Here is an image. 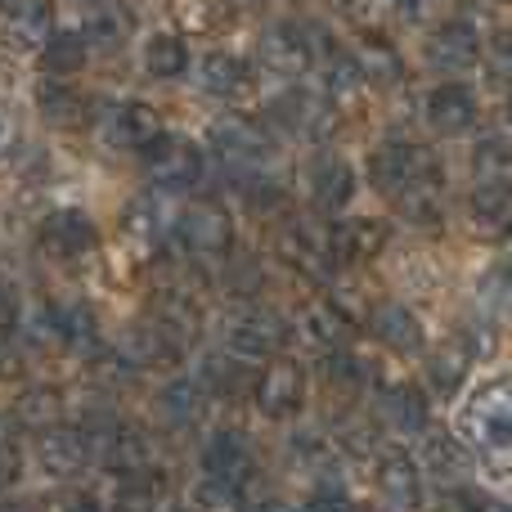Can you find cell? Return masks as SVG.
<instances>
[{"mask_svg":"<svg viewBox=\"0 0 512 512\" xmlns=\"http://www.w3.org/2000/svg\"><path fill=\"white\" fill-rule=\"evenodd\" d=\"M369 180L382 198L400 207V212L432 221L441 212V162L423 144L391 140L369 153Z\"/></svg>","mask_w":512,"mask_h":512,"instance_id":"6da1fadb","label":"cell"},{"mask_svg":"<svg viewBox=\"0 0 512 512\" xmlns=\"http://www.w3.org/2000/svg\"><path fill=\"white\" fill-rule=\"evenodd\" d=\"M463 436L495 477H512V373L481 382L463 400Z\"/></svg>","mask_w":512,"mask_h":512,"instance_id":"7a4b0ae2","label":"cell"},{"mask_svg":"<svg viewBox=\"0 0 512 512\" xmlns=\"http://www.w3.org/2000/svg\"><path fill=\"white\" fill-rule=\"evenodd\" d=\"M207 144H212V153L221 158V167L234 171V180L270 176L274 162H279L274 140L261 131V126L243 122V117H221V122L207 131Z\"/></svg>","mask_w":512,"mask_h":512,"instance_id":"3957f363","label":"cell"},{"mask_svg":"<svg viewBox=\"0 0 512 512\" xmlns=\"http://www.w3.org/2000/svg\"><path fill=\"white\" fill-rule=\"evenodd\" d=\"M122 364L131 369H176L180 355H185V328L176 324L171 315H158V319H144V324L126 328L122 337Z\"/></svg>","mask_w":512,"mask_h":512,"instance_id":"277c9868","label":"cell"},{"mask_svg":"<svg viewBox=\"0 0 512 512\" xmlns=\"http://www.w3.org/2000/svg\"><path fill=\"white\" fill-rule=\"evenodd\" d=\"M144 167H149V176L158 189L185 194V189H194L198 176H203V153H198L189 140H180V135L162 131L158 140L144 149Z\"/></svg>","mask_w":512,"mask_h":512,"instance_id":"5b68a950","label":"cell"},{"mask_svg":"<svg viewBox=\"0 0 512 512\" xmlns=\"http://www.w3.org/2000/svg\"><path fill=\"white\" fill-rule=\"evenodd\" d=\"M171 239H180V248L194 256H221L234 243V221L216 203H189L171 225Z\"/></svg>","mask_w":512,"mask_h":512,"instance_id":"8992f818","label":"cell"},{"mask_svg":"<svg viewBox=\"0 0 512 512\" xmlns=\"http://www.w3.org/2000/svg\"><path fill=\"white\" fill-rule=\"evenodd\" d=\"M252 400H256V409H261L265 418H292L301 409V400H306L301 364L274 355V360L252 378Z\"/></svg>","mask_w":512,"mask_h":512,"instance_id":"52a82bcc","label":"cell"},{"mask_svg":"<svg viewBox=\"0 0 512 512\" xmlns=\"http://www.w3.org/2000/svg\"><path fill=\"white\" fill-rule=\"evenodd\" d=\"M319 59V36L301 23H274L261 36V63L279 77H301Z\"/></svg>","mask_w":512,"mask_h":512,"instance_id":"ba28073f","label":"cell"},{"mask_svg":"<svg viewBox=\"0 0 512 512\" xmlns=\"http://www.w3.org/2000/svg\"><path fill=\"white\" fill-rule=\"evenodd\" d=\"M270 117L283 126V131L301 135V140H324L337 126V108L333 99L315 95V90H288L270 104Z\"/></svg>","mask_w":512,"mask_h":512,"instance_id":"9c48e42d","label":"cell"},{"mask_svg":"<svg viewBox=\"0 0 512 512\" xmlns=\"http://www.w3.org/2000/svg\"><path fill=\"white\" fill-rule=\"evenodd\" d=\"M288 342V324H283L279 310H265V306H248L225 324V346L234 355H274L279 346Z\"/></svg>","mask_w":512,"mask_h":512,"instance_id":"30bf717a","label":"cell"},{"mask_svg":"<svg viewBox=\"0 0 512 512\" xmlns=\"http://www.w3.org/2000/svg\"><path fill=\"white\" fill-rule=\"evenodd\" d=\"M203 472L216 481H230V486H252L256 477V450L252 441L243 432H234V427H225V432L207 436L203 445Z\"/></svg>","mask_w":512,"mask_h":512,"instance_id":"8fae6325","label":"cell"},{"mask_svg":"<svg viewBox=\"0 0 512 512\" xmlns=\"http://www.w3.org/2000/svg\"><path fill=\"white\" fill-rule=\"evenodd\" d=\"M481 59V32L468 18H450L427 36V63L441 72H468Z\"/></svg>","mask_w":512,"mask_h":512,"instance_id":"7c38bea8","label":"cell"},{"mask_svg":"<svg viewBox=\"0 0 512 512\" xmlns=\"http://www.w3.org/2000/svg\"><path fill=\"white\" fill-rule=\"evenodd\" d=\"M387 239H391L387 221L351 216V221H342V225L328 230V252H333V261H342V265H364V261H373V256L387 248Z\"/></svg>","mask_w":512,"mask_h":512,"instance_id":"4fadbf2b","label":"cell"},{"mask_svg":"<svg viewBox=\"0 0 512 512\" xmlns=\"http://www.w3.org/2000/svg\"><path fill=\"white\" fill-rule=\"evenodd\" d=\"M41 248L54 252V256H86L99 248V230L81 207H59L41 221Z\"/></svg>","mask_w":512,"mask_h":512,"instance_id":"5bb4252c","label":"cell"},{"mask_svg":"<svg viewBox=\"0 0 512 512\" xmlns=\"http://www.w3.org/2000/svg\"><path fill=\"white\" fill-rule=\"evenodd\" d=\"M167 131L162 126V117L153 113L149 104H113L108 108V117H104V140L113 144V149H131V153H144L158 135Z\"/></svg>","mask_w":512,"mask_h":512,"instance_id":"9a60e30c","label":"cell"},{"mask_svg":"<svg viewBox=\"0 0 512 512\" xmlns=\"http://www.w3.org/2000/svg\"><path fill=\"white\" fill-rule=\"evenodd\" d=\"M373 481L396 508H418L423 504V463L405 450H382L373 463Z\"/></svg>","mask_w":512,"mask_h":512,"instance_id":"2e32d148","label":"cell"},{"mask_svg":"<svg viewBox=\"0 0 512 512\" xmlns=\"http://www.w3.org/2000/svg\"><path fill=\"white\" fill-rule=\"evenodd\" d=\"M54 32V9L50 0H9L5 18H0V36L9 50H41Z\"/></svg>","mask_w":512,"mask_h":512,"instance_id":"e0dca14e","label":"cell"},{"mask_svg":"<svg viewBox=\"0 0 512 512\" xmlns=\"http://www.w3.org/2000/svg\"><path fill=\"white\" fill-rule=\"evenodd\" d=\"M306 185H310V203L319 212H342L355 194V171L342 153H319L306 171Z\"/></svg>","mask_w":512,"mask_h":512,"instance_id":"ac0fdd59","label":"cell"},{"mask_svg":"<svg viewBox=\"0 0 512 512\" xmlns=\"http://www.w3.org/2000/svg\"><path fill=\"white\" fill-rule=\"evenodd\" d=\"M36 454H41V468L50 477H77L90 463L86 432H72V427H59V423L36 432Z\"/></svg>","mask_w":512,"mask_h":512,"instance_id":"d6986e66","label":"cell"},{"mask_svg":"<svg viewBox=\"0 0 512 512\" xmlns=\"http://www.w3.org/2000/svg\"><path fill=\"white\" fill-rule=\"evenodd\" d=\"M427 122L441 135L472 131V126H477V95H472L468 86H459V81H445V86H436L432 95H427Z\"/></svg>","mask_w":512,"mask_h":512,"instance_id":"ffe728a7","label":"cell"},{"mask_svg":"<svg viewBox=\"0 0 512 512\" xmlns=\"http://www.w3.org/2000/svg\"><path fill=\"white\" fill-rule=\"evenodd\" d=\"M171 203V194L167 189H158V194H144V198H135L131 207H126V216H122V230H126V239H135V243H144V248H153V243H162L171 234V225H176V207H167Z\"/></svg>","mask_w":512,"mask_h":512,"instance_id":"44dd1931","label":"cell"},{"mask_svg":"<svg viewBox=\"0 0 512 512\" xmlns=\"http://www.w3.org/2000/svg\"><path fill=\"white\" fill-rule=\"evenodd\" d=\"M378 414H382V423H387L391 432H400V436L427 432V418H432L427 414L423 387H414V382H391V387H382Z\"/></svg>","mask_w":512,"mask_h":512,"instance_id":"7402d4cb","label":"cell"},{"mask_svg":"<svg viewBox=\"0 0 512 512\" xmlns=\"http://www.w3.org/2000/svg\"><path fill=\"white\" fill-rule=\"evenodd\" d=\"M36 113H41V122L54 126V131H81V126L90 122L86 95L63 86V81H41V86H36Z\"/></svg>","mask_w":512,"mask_h":512,"instance_id":"603a6c76","label":"cell"},{"mask_svg":"<svg viewBox=\"0 0 512 512\" xmlns=\"http://www.w3.org/2000/svg\"><path fill=\"white\" fill-rule=\"evenodd\" d=\"M45 333L59 337V346H68V351H77V355L99 351L95 310L81 306V301H72V306H50V315H45Z\"/></svg>","mask_w":512,"mask_h":512,"instance_id":"cb8c5ba5","label":"cell"},{"mask_svg":"<svg viewBox=\"0 0 512 512\" xmlns=\"http://www.w3.org/2000/svg\"><path fill=\"white\" fill-rule=\"evenodd\" d=\"M373 337L400 355H418L427 346V333H423V324H418V315L409 306H396V301L373 310Z\"/></svg>","mask_w":512,"mask_h":512,"instance_id":"d4e9b609","label":"cell"},{"mask_svg":"<svg viewBox=\"0 0 512 512\" xmlns=\"http://www.w3.org/2000/svg\"><path fill=\"white\" fill-rule=\"evenodd\" d=\"M248 81H252V72H248V63H243L239 54L212 50V54H203V59H198V86H203L207 95H216V99L243 95V90H248Z\"/></svg>","mask_w":512,"mask_h":512,"instance_id":"484cf974","label":"cell"},{"mask_svg":"<svg viewBox=\"0 0 512 512\" xmlns=\"http://www.w3.org/2000/svg\"><path fill=\"white\" fill-rule=\"evenodd\" d=\"M203 391L207 396H221V400H239L243 391H252V369L243 364V355L225 351V355H212L203 364Z\"/></svg>","mask_w":512,"mask_h":512,"instance_id":"4316f807","label":"cell"},{"mask_svg":"<svg viewBox=\"0 0 512 512\" xmlns=\"http://www.w3.org/2000/svg\"><path fill=\"white\" fill-rule=\"evenodd\" d=\"M301 337H306L315 351L333 355L351 342V315H342L337 306H310L306 319H301Z\"/></svg>","mask_w":512,"mask_h":512,"instance_id":"83f0119b","label":"cell"},{"mask_svg":"<svg viewBox=\"0 0 512 512\" xmlns=\"http://www.w3.org/2000/svg\"><path fill=\"white\" fill-rule=\"evenodd\" d=\"M468 369H472L468 342H445L427 355V382H432L441 396H454V391L463 387V378H468Z\"/></svg>","mask_w":512,"mask_h":512,"instance_id":"f1b7e54d","label":"cell"},{"mask_svg":"<svg viewBox=\"0 0 512 512\" xmlns=\"http://www.w3.org/2000/svg\"><path fill=\"white\" fill-rule=\"evenodd\" d=\"M423 463H427V472H436L441 481H468V472H472V454L463 450L450 432H432V436H427Z\"/></svg>","mask_w":512,"mask_h":512,"instance_id":"f546056e","label":"cell"},{"mask_svg":"<svg viewBox=\"0 0 512 512\" xmlns=\"http://www.w3.org/2000/svg\"><path fill=\"white\" fill-rule=\"evenodd\" d=\"M158 409L167 414V423H176V427L198 423V418H203V409H207V391H203V382H189V378L167 382V387H162Z\"/></svg>","mask_w":512,"mask_h":512,"instance_id":"4dcf8cb0","label":"cell"},{"mask_svg":"<svg viewBox=\"0 0 512 512\" xmlns=\"http://www.w3.org/2000/svg\"><path fill=\"white\" fill-rule=\"evenodd\" d=\"M86 59H90L86 32H50V41L41 45V68L50 72V77H68V72H77Z\"/></svg>","mask_w":512,"mask_h":512,"instance_id":"1f68e13d","label":"cell"},{"mask_svg":"<svg viewBox=\"0 0 512 512\" xmlns=\"http://www.w3.org/2000/svg\"><path fill=\"white\" fill-rule=\"evenodd\" d=\"M360 72H364V81L369 86H396L400 77H405V63H400V54H396V45H387L382 36H369V41L360 45Z\"/></svg>","mask_w":512,"mask_h":512,"instance_id":"d6a6232c","label":"cell"},{"mask_svg":"<svg viewBox=\"0 0 512 512\" xmlns=\"http://www.w3.org/2000/svg\"><path fill=\"white\" fill-rule=\"evenodd\" d=\"M144 68H149V77H162V81L185 77V72H189L185 41H180V36H171V32L149 36V45H144Z\"/></svg>","mask_w":512,"mask_h":512,"instance_id":"836d02e7","label":"cell"},{"mask_svg":"<svg viewBox=\"0 0 512 512\" xmlns=\"http://www.w3.org/2000/svg\"><path fill=\"white\" fill-rule=\"evenodd\" d=\"M283 256H288L297 270L306 274H324L333 265V252H328V239H315L306 225H292L288 239H283Z\"/></svg>","mask_w":512,"mask_h":512,"instance_id":"e575fe53","label":"cell"},{"mask_svg":"<svg viewBox=\"0 0 512 512\" xmlns=\"http://www.w3.org/2000/svg\"><path fill=\"white\" fill-rule=\"evenodd\" d=\"M472 167H477V185H512V144L486 140L472 158Z\"/></svg>","mask_w":512,"mask_h":512,"instance_id":"d590c367","label":"cell"},{"mask_svg":"<svg viewBox=\"0 0 512 512\" xmlns=\"http://www.w3.org/2000/svg\"><path fill=\"white\" fill-rule=\"evenodd\" d=\"M324 77H328V95H333V99H355L364 86H369L355 54H328Z\"/></svg>","mask_w":512,"mask_h":512,"instance_id":"8d00e7d4","label":"cell"},{"mask_svg":"<svg viewBox=\"0 0 512 512\" xmlns=\"http://www.w3.org/2000/svg\"><path fill=\"white\" fill-rule=\"evenodd\" d=\"M198 512H243V486H230V481H216V477H203V486H198L194 495Z\"/></svg>","mask_w":512,"mask_h":512,"instance_id":"74e56055","label":"cell"},{"mask_svg":"<svg viewBox=\"0 0 512 512\" xmlns=\"http://www.w3.org/2000/svg\"><path fill=\"white\" fill-rule=\"evenodd\" d=\"M18 418L32 427H50L54 418H59V396H54L50 387H32L23 391V400H18Z\"/></svg>","mask_w":512,"mask_h":512,"instance_id":"f35d334b","label":"cell"},{"mask_svg":"<svg viewBox=\"0 0 512 512\" xmlns=\"http://www.w3.org/2000/svg\"><path fill=\"white\" fill-rule=\"evenodd\" d=\"M301 512H360L355 508V499L346 495V490H337V486H319L315 495L306 499V508Z\"/></svg>","mask_w":512,"mask_h":512,"instance_id":"ab89813d","label":"cell"},{"mask_svg":"<svg viewBox=\"0 0 512 512\" xmlns=\"http://www.w3.org/2000/svg\"><path fill=\"white\" fill-rule=\"evenodd\" d=\"M18 319H23V297H18V288L0 274V333H9Z\"/></svg>","mask_w":512,"mask_h":512,"instance_id":"60d3db41","label":"cell"},{"mask_svg":"<svg viewBox=\"0 0 512 512\" xmlns=\"http://www.w3.org/2000/svg\"><path fill=\"white\" fill-rule=\"evenodd\" d=\"M454 499H459L468 512H512V504H499V499H486V495H477L472 486H463V490H454Z\"/></svg>","mask_w":512,"mask_h":512,"instance_id":"b9f144b4","label":"cell"},{"mask_svg":"<svg viewBox=\"0 0 512 512\" xmlns=\"http://www.w3.org/2000/svg\"><path fill=\"white\" fill-rule=\"evenodd\" d=\"M490 68L512 77V32H499L495 41H490Z\"/></svg>","mask_w":512,"mask_h":512,"instance_id":"7bdbcfd3","label":"cell"},{"mask_svg":"<svg viewBox=\"0 0 512 512\" xmlns=\"http://www.w3.org/2000/svg\"><path fill=\"white\" fill-rule=\"evenodd\" d=\"M342 9L355 18V23H369V18L378 14V0H342Z\"/></svg>","mask_w":512,"mask_h":512,"instance_id":"ee69618b","label":"cell"},{"mask_svg":"<svg viewBox=\"0 0 512 512\" xmlns=\"http://www.w3.org/2000/svg\"><path fill=\"white\" fill-rule=\"evenodd\" d=\"M54 512H104V508H99L90 495H68V499H59V508Z\"/></svg>","mask_w":512,"mask_h":512,"instance_id":"f6af8a7d","label":"cell"},{"mask_svg":"<svg viewBox=\"0 0 512 512\" xmlns=\"http://www.w3.org/2000/svg\"><path fill=\"white\" fill-rule=\"evenodd\" d=\"M14 477H18V463H14V454H9L5 445H0V490H5Z\"/></svg>","mask_w":512,"mask_h":512,"instance_id":"bcb514c9","label":"cell"},{"mask_svg":"<svg viewBox=\"0 0 512 512\" xmlns=\"http://www.w3.org/2000/svg\"><path fill=\"white\" fill-rule=\"evenodd\" d=\"M387 5H396L405 18H418V14H427V5H432V0H387Z\"/></svg>","mask_w":512,"mask_h":512,"instance_id":"7dc6e473","label":"cell"},{"mask_svg":"<svg viewBox=\"0 0 512 512\" xmlns=\"http://www.w3.org/2000/svg\"><path fill=\"white\" fill-rule=\"evenodd\" d=\"M14 144V117H9V108H0V149H9Z\"/></svg>","mask_w":512,"mask_h":512,"instance_id":"c3c4849f","label":"cell"},{"mask_svg":"<svg viewBox=\"0 0 512 512\" xmlns=\"http://www.w3.org/2000/svg\"><path fill=\"white\" fill-rule=\"evenodd\" d=\"M63 5L81 9V14H95V9H104V0H63Z\"/></svg>","mask_w":512,"mask_h":512,"instance_id":"681fc988","label":"cell"},{"mask_svg":"<svg viewBox=\"0 0 512 512\" xmlns=\"http://www.w3.org/2000/svg\"><path fill=\"white\" fill-rule=\"evenodd\" d=\"M0 512H32L27 504H0Z\"/></svg>","mask_w":512,"mask_h":512,"instance_id":"f907efd6","label":"cell"},{"mask_svg":"<svg viewBox=\"0 0 512 512\" xmlns=\"http://www.w3.org/2000/svg\"><path fill=\"white\" fill-rule=\"evenodd\" d=\"M261 512H292V508H283V504H265Z\"/></svg>","mask_w":512,"mask_h":512,"instance_id":"816d5d0a","label":"cell"},{"mask_svg":"<svg viewBox=\"0 0 512 512\" xmlns=\"http://www.w3.org/2000/svg\"><path fill=\"white\" fill-rule=\"evenodd\" d=\"M508 122H512V95H508Z\"/></svg>","mask_w":512,"mask_h":512,"instance_id":"f5cc1de1","label":"cell"},{"mask_svg":"<svg viewBox=\"0 0 512 512\" xmlns=\"http://www.w3.org/2000/svg\"><path fill=\"white\" fill-rule=\"evenodd\" d=\"M243 5H256V0H243Z\"/></svg>","mask_w":512,"mask_h":512,"instance_id":"db71d44e","label":"cell"},{"mask_svg":"<svg viewBox=\"0 0 512 512\" xmlns=\"http://www.w3.org/2000/svg\"><path fill=\"white\" fill-rule=\"evenodd\" d=\"M5 5H9V0H0V9H5Z\"/></svg>","mask_w":512,"mask_h":512,"instance_id":"11a10c76","label":"cell"},{"mask_svg":"<svg viewBox=\"0 0 512 512\" xmlns=\"http://www.w3.org/2000/svg\"><path fill=\"white\" fill-rule=\"evenodd\" d=\"M504 5H512V0H504Z\"/></svg>","mask_w":512,"mask_h":512,"instance_id":"9f6ffc18","label":"cell"}]
</instances>
